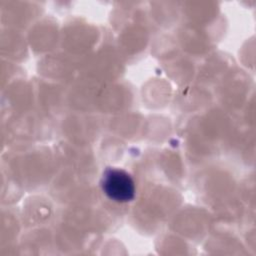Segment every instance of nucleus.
<instances>
[{
    "label": "nucleus",
    "mask_w": 256,
    "mask_h": 256,
    "mask_svg": "<svg viewBox=\"0 0 256 256\" xmlns=\"http://www.w3.org/2000/svg\"><path fill=\"white\" fill-rule=\"evenodd\" d=\"M100 185L109 199L119 203L129 202L135 196V184L132 177L120 168H107L102 174Z\"/></svg>",
    "instance_id": "obj_1"
}]
</instances>
